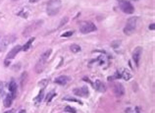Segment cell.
Returning <instances> with one entry per match:
<instances>
[{"label": "cell", "instance_id": "29", "mask_svg": "<svg viewBox=\"0 0 155 113\" xmlns=\"http://www.w3.org/2000/svg\"><path fill=\"white\" fill-rule=\"evenodd\" d=\"M14 112V110H10V111H6L5 113H13Z\"/></svg>", "mask_w": 155, "mask_h": 113}, {"label": "cell", "instance_id": "14", "mask_svg": "<svg viewBox=\"0 0 155 113\" xmlns=\"http://www.w3.org/2000/svg\"><path fill=\"white\" fill-rule=\"evenodd\" d=\"M9 92H10L11 95L14 96H16V93H17V84H16L15 81H11L10 84H9Z\"/></svg>", "mask_w": 155, "mask_h": 113}, {"label": "cell", "instance_id": "21", "mask_svg": "<svg viewBox=\"0 0 155 113\" xmlns=\"http://www.w3.org/2000/svg\"><path fill=\"white\" fill-rule=\"evenodd\" d=\"M68 21H69V18H68V17H65L64 19H62V20H61V22H60V24H59V27H58V28H59V29L62 28L63 26H65L67 24Z\"/></svg>", "mask_w": 155, "mask_h": 113}, {"label": "cell", "instance_id": "13", "mask_svg": "<svg viewBox=\"0 0 155 113\" xmlns=\"http://www.w3.org/2000/svg\"><path fill=\"white\" fill-rule=\"evenodd\" d=\"M69 80H70L69 77H67V76H59L55 79V83L58 84V85L65 86L66 84L69 82Z\"/></svg>", "mask_w": 155, "mask_h": 113}, {"label": "cell", "instance_id": "26", "mask_svg": "<svg viewBox=\"0 0 155 113\" xmlns=\"http://www.w3.org/2000/svg\"><path fill=\"white\" fill-rule=\"evenodd\" d=\"M73 34H74V32L73 31H70V32H67V33H65V34H63L62 35H61V37H71V35H73Z\"/></svg>", "mask_w": 155, "mask_h": 113}, {"label": "cell", "instance_id": "11", "mask_svg": "<svg viewBox=\"0 0 155 113\" xmlns=\"http://www.w3.org/2000/svg\"><path fill=\"white\" fill-rule=\"evenodd\" d=\"M21 50H22V46H21V45H17V46H14L10 51H9V53L7 54V60L13 59V58L17 55V54L20 52Z\"/></svg>", "mask_w": 155, "mask_h": 113}, {"label": "cell", "instance_id": "18", "mask_svg": "<svg viewBox=\"0 0 155 113\" xmlns=\"http://www.w3.org/2000/svg\"><path fill=\"white\" fill-rule=\"evenodd\" d=\"M121 77H123V79H125V80L128 81V80H130L132 78V75L130 74V72H129V71L124 70V73H123V75Z\"/></svg>", "mask_w": 155, "mask_h": 113}, {"label": "cell", "instance_id": "8", "mask_svg": "<svg viewBox=\"0 0 155 113\" xmlns=\"http://www.w3.org/2000/svg\"><path fill=\"white\" fill-rule=\"evenodd\" d=\"M113 92H114L115 95L118 96V98H121L125 95V89L124 86L122 85L121 83H116L113 86Z\"/></svg>", "mask_w": 155, "mask_h": 113}, {"label": "cell", "instance_id": "30", "mask_svg": "<svg viewBox=\"0 0 155 113\" xmlns=\"http://www.w3.org/2000/svg\"><path fill=\"white\" fill-rule=\"evenodd\" d=\"M19 113H26V111L24 110V109H23V110H21L20 112H19Z\"/></svg>", "mask_w": 155, "mask_h": 113}, {"label": "cell", "instance_id": "6", "mask_svg": "<svg viewBox=\"0 0 155 113\" xmlns=\"http://www.w3.org/2000/svg\"><path fill=\"white\" fill-rule=\"evenodd\" d=\"M43 24V21L40 20V21H35L33 22L31 24H30L29 26H27V28L25 29L24 32H23V35L24 37H28L29 34H31L33 32H34L37 29H38L39 27H41V25Z\"/></svg>", "mask_w": 155, "mask_h": 113}, {"label": "cell", "instance_id": "17", "mask_svg": "<svg viewBox=\"0 0 155 113\" xmlns=\"http://www.w3.org/2000/svg\"><path fill=\"white\" fill-rule=\"evenodd\" d=\"M70 49H71L72 52L78 53V52H80V45H78V44H72L70 46Z\"/></svg>", "mask_w": 155, "mask_h": 113}, {"label": "cell", "instance_id": "15", "mask_svg": "<svg viewBox=\"0 0 155 113\" xmlns=\"http://www.w3.org/2000/svg\"><path fill=\"white\" fill-rule=\"evenodd\" d=\"M14 98H15L11 95V93H8V95L5 96L4 101H3V103H4V106H5V107H10L11 104H12L13 99H14Z\"/></svg>", "mask_w": 155, "mask_h": 113}, {"label": "cell", "instance_id": "28", "mask_svg": "<svg viewBox=\"0 0 155 113\" xmlns=\"http://www.w3.org/2000/svg\"><path fill=\"white\" fill-rule=\"evenodd\" d=\"M154 24H151V25H149V30H154Z\"/></svg>", "mask_w": 155, "mask_h": 113}, {"label": "cell", "instance_id": "3", "mask_svg": "<svg viewBox=\"0 0 155 113\" xmlns=\"http://www.w3.org/2000/svg\"><path fill=\"white\" fill-rule=\"evenodd\" d=\"M96 26L93 24L92 22H89V21H85V22H82L80 24V32L82 34H89V33H92V32L96 31Z\"/></svg>", "mask_w": 155, "mask_h": 113}, {"label": "cell", "instance_id": "25", "mask_svg": "<svg viewBox=\"0 0 155 113\" xmlns=\"http://www.w3.org/2000/svg\"><path fill=\"white\" fill-rule=\"evenodd\" d=\"M65 101H75V102H79L80 104H83V102L82 101H78V99L76 98H64Z\"/></svg>", "mask_w": 155, "mask_h": 113}, {"label": "cell", "instance_id": "4", "mask_svg": "<svg viewBox=\"0 0 155 113\" xmlns=\"http://www.w3.org/2000/svg\"><path fill=\"white\" fill-rule=\"evenodd\" d=\"M137 18L133 17L130 18L126 24V27L124 29V33L128 35H131L135 31V28H137Z\"/></svg>", "mask_w": 155, "mask_h": 113}, {"label": "cell", "instance_id": "12", "mask_svg": "<svg viewBox=\"0 0 155 113\" xmlns=\"http://www.w3.org/2000/svg\"><path fill=\"white\" fill-rule=\"evenodd\" d=\"M92 85L97 92H106V86L103 84V82H101V81L96 80L95 83L92 84Z\"/></svg>", "mask_w": 155, "mask_h": 113}, {"label": "cell", "instance_id": "9", "mask_svg": "<svg viewBox=\"0 0 155 113\" xmlns=\"http://www.w3.org/2000/svg\"><path fill=\"white\" fill-rule=\"evenodd\" d=\"M73 92L78 96H83V98H88L89 95V90L88 87H83L80 89H74Z\"/></svg>", "mask_w": 155, "mask_h": 113}, {"label": "cell", "instance_id": "7", "mask_svg": "<svg viewBox=\"0 0 155 113\" xmlns=\"http://www.w3.org/2000/svg\"><path fill=\"white\" fill-rule=\"evenodd\" d=\"M16 40V37L14 34H10V35H6V37H2L0 40V51L5 50V48L8 46L9 44L14 43Z\"/></svg>", "mask_w": 155, "mask_h": 113}, {"label": "cell", "instance_id": "23", "mask_svg": "<svg viewBox=\"0 0 155 113\" xmlns=\"http://www.w3.org/2000/svg\"><path fill=\"white\" fill-rule=\"evenodd\" d=\"M47 84H48L47 80H42V81H40V82L38 83V86L41 87V88H44V87H46Z\"/></svg>", "mask_w": 155, "mask_h": 113}, {"label": "cell", "instance_id": "19", "mask_svg": "<svg viewBox=\"0 0 155 113\" xmlns=\"http://www.w3.org/2000/svg\"><path fill=\"white\" fill-rule=\"evenodd\" d=\"M27 78H28V74L25 72V73L22 75V79H21V87H22V88L24 87V85L26 84V82H27Z\"/></svg>", "mask_w": 155, "mask_h": 113}, {"label": "cell", "instance_id": "24", "mask_svg": "<svg viewBox=\"0 0 155 113\" xmlns=\"http://www.w3.org/2000/svg\"><path fill=\"white\" fill-rule=\"evenodd\" d=\"M54 95H55V92H50V93H49V95H47L46 101H47V102H49V101H51V99H52V98H53V96H54Z\"/></svg>", "mask_w": 155, "mask_h": 113}, {"label": "cell", "instance_id": "22", "mask_svg": "<svg viewBox=\"0 0 155 113\" xmlns=\"http://www.w3.org/2000/svg\"><path fill=\"white\" fill-rule=\"evenodd\" d=\"M65 112H69V113H77L76 109L71 107V106H66L65 107Z\"/></svg>", "mask_w": 155, "mask_h": 113}, {"label": "cell", "instance_id": "20", "mask_svg": "<svg viewBox=\"0 0 155 113\" xmlns=\"http://www.w3.org/2000/svg\"><path fill=\"white\" fill-rule=\"evenodd\" d=\"M43 95H44V92H43V90H41V92L38 93V95H37V98H35V101H37V103L41 101V99L43 98Z\"/></svg>", "mask_w": 155, "mask_h": 113}, {"label": "cell", "instance_id": "5", "mask_svg": "<svg viewBox=\"0 0 155 113\" xmlns=\"http://www.w3.org/2000/svg\"><path fill=\"white\" fill-rule=\"evenodd\" d=\"M119 3V7L124 13L127 14H133L135 12V7L132 5L131 2L127 1V0H117Z\"/></svg>", "mask_w": 155, "mask_h": 113}, {"label": "cell", "instance_id": "27", "mask_svg": "<svg viewBox=\"0 0 155 113\" xmlns=\"http://www.w3.org/2000/svg\"><path fill=\"white\" fill-rule=\"evenodd\" d=\"M3 90H4V89H3V84H0V98H1L3 93Z\"/></svg>", "mask_w": 155, "mask_h": 113}, {"label": "cell", "instance_id": "16", "mask_svg": "<svg viewBox=\"0 0 155 113\" xmlns=\"http://www.w3.org/2000/svg\"><path fill=\"white\" fill-rule=\"evenodd\" d=\"M35 40V37H31L30 40L29 41H27V43H26L24 46L22 47V50L23 51H27V50H29L30 49V47H31V43H34V40Z\"/></svg>", "mask_w": 155, "mask_h": 113}, {"label": "cell", "instance_id": "10", "mask_svg": "<svg viewBox=\"0 0 155 113\" xmlns=\"http://www.w3.org/2000/svg\"><path fill=\"white\" fill-rule=\"evenodd\" d=\"M141 53H143V48H141L140 46H137V48H135L134 53H133V59H134L135 65L137 66L140 65V60Z\"/></svg>", "mask_w": 155, "mask_h": 113}, {"label": "cell", "instance_id": "31", "mask_svg": "<svg viewBox=\"0 0 155 113\" xmlns=\"http://www.w3.org/2000/svg\"><path fill=\"white\" fill-rule=\"evenodd\" d=\"M135 1H137V0H135Z\"/></svg>", "mask_w": 155, "mask_h": 113}, {"label": "cell", "instance_id": "2", "mask_svg": "<svg viewBox=\"0 0 155 113\" xmlns=\"http://www.w3.org/2000/svg\"><path fill=\"white\" fill-rule=\"evenodd\" d=\"M60 7H61L60 0H50L47 5V14L49 16H54L58 14Z\"/></svg>", "mask_w": 155, "mask_h": 113}, {"label": "cell", "instance_id": "1", "mask_svg": "<svg viewBox=\"0 0 155 113\" xmlns=\"http://www.w3.org/2000/svg\"><path fill=\"white\" fill-rule=\"evenodd\" d=\"M51 52H52V50L48 49V50L45 51L42 55L40 56V59L38 60V62L37 63V65H35V68H34L35 72H37V73H41L44 70L45 64H46V62H47L48 58H49V56H50Z\"/></svg>", "mask_w": 155, "mask_h": 113}]
</instances>
